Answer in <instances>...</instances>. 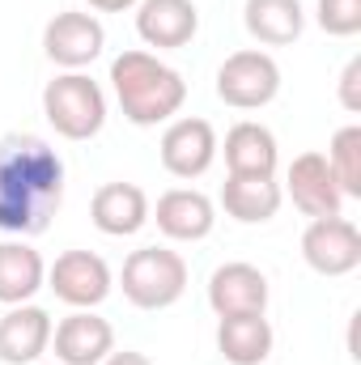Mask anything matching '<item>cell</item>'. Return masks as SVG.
Returning a JSON list of instances; mask_svg holds the SVG:
<instances>
[{
  "label": "cell",
  "instance_id": "18",
  "mask_svg": "<svg viewBox=\"0 0 361 365\" xmlns=\"http://www.w3.org/2000/svg\"><path fill=\"white\" fill-rule=\"evenodd\" d=\"M243 26L264 47H289L306 30V9H302V0H247Z\"/></svg>",
  "mask_w": 361,
  "mask_h": 365
},
{
  "label": "cell",
  "instance_id": "9",
  "mask_svg": "<svg viewBox=\"0 0 361 365\" xmlns=\"http://www.w3.org/2000/svg\"><path fill=\"white\" fill-rule=\"evenodd\" d=\"M217 149H221L217 145V132L200 115L171 119V128L162 132V145H158L162 166L175 179H200V175H208V166L217 162Z\"/></svg>",
  "mask_w": 361,
  "mask_h": 365
},
{
  "label": "cell",
  "instance_id": "8",
  "mask_svg": "<svg viewBox=\"0 0 361 365\" xmlns=\"http://www.w3.org/2000/svg\"><path fill=\"white\" fill-rule=\"evenodd\" d=\"M106 47V30L93 13H56L47 26H43V51L56 68L64 73H81L86 64H93Z\"/></svg>",
  "mask_w": 361,
  "mask_h": 365
},
{
  "label": "cell",
  "instance_id": "17",
  "mask_svg": "<svg viewBox=\"0 0 361 365\" xmlns=\"http://www.w3.org/2000/svg\"><path fill=\"white\" fill-rule=\"evenodd\" d=\"M225 170L230 175H251V179H276V166H280V149H276V136H272L264 123L255 119H243L225 132Z\"/></svg>",
  "mask_w": 361,
  "mask_h": 365
},
{
  "label": "cell",
  "instance_id": "10",
  "mask_svg": "<svg viewBox=\"0 0 361 365\" xmlns=\"http://www.w3.org/2000/svg\"><path fill=\"white\" fill-rule=\"evenodd\" d=\"M280 191L310 221L315 217H340V208H345V195H340L336 175H332V166H327L323 153H298L289 162V170H285V187Z\"/></svg>",
  "mask_w": 361,
  "mask_h": 365
},
{
  "label": "cell",
  "instance_id": "6",
  "mask_svg": "<svg viewBox=\"0 0 361 365\" xmlns=\"http://www.w3.org/2000/svg\"><path fill=\"white\" fill-rule=\"evenodd\" d=\"M302 259L319 276H349L361 268V234L349 217H315L302 234Z\"/></svg>",
  "mask_w": 361,
  "mask_h": 365
},
{
  "label": "cell",
  "instance_id": "25",
  "mask_svg": "<svg viewBox=\"0 0 361 365\" xmlns=\"http://www.w3.org/2000/svg\"><path fill=\"white\" fill-rule=\"evenodd\" d=\"M93 13H123V9H136L141 0H86Z\"/></svg>",
  "mask_w": 361,
  "mask_h": 365
},
{
  "label": "cell",
  "instance_id": "7",
  "mask_svg": "<svg viewBox=\"0 0 361 365\" xmlns=\"http://www.w3.org/2000/svg\"><path fill=\"white\" fill-rule=\"evenodd\" d=\"M47 289L73 310H93V306H102L111 297L115 276L106 268V259L93 255V251H64L47 268Z\"/></svg>",
  "mask_w": 361,
  "mask_h": 365
},
{
  "label": "cell",
  "instance_id": "1",
  "mask_svg": "<svg viewBox=\"0 0 361 365\" xmlns=\"http://www.w3.org/2000/svg\"><path fill=\"white\" fill-rule=\"evenodd\" d=\"M64 204V162L60 153L30 136L13 132L0 140V230L34 238L51 225Z\"/></svg>",
  "mask_w": 361,
  "mask_h": 365
},
{
  "label": "cell",
  "instance_id": "16",
  "mask_svg": "<svg viewBox=\"0 0 361 365\" xmlns=\"http://www.w3.org/2000/svg\"><path fill=\"white\" fill-rule=\"evenodd\" d=\"M51 349V314L43 306H9L0 314V361L4 365H30Z\"/></svg>",
  "mask_w": 361,
  "mask_h": 365
},
{
  "label": "cell",
  "instance_id": "5",
  "mask_svg": "<svg viewBox=\"0 0 361 365\" xmlns=\"http://www.w3.org/2000/svg\"><path fill=\"white\" fill-rule=\"evenodd\" d=\"M276 93H280V64L260 47L234 51L217 68V98L234 110H260Z\"/></svg>",
  "mask_w": 361,
  "mask_h": 365
},
{
  "label": "cell",
  "instance_id": "4",
  "mask_svg": "<svg viewBox=\"0 0 361 365\" xmlns=\"http://www.w3.org/2000/svg\"><path fill=\"white\" fill-rule=\"evenodd\" d=\"M119 289L136 310H166L187 293V259L171 247H141L123 259Z\"/></svg>",
  "mask_w": 361,
  "mask_h": 365
},
{
  "label": "cell",
  "instance_id": "2",
  "mask_svg": "<svg viewBox=\"0 0 361 365\" xmlns=\"http://www.w3.org/2000/svg\"><path fill=\"white\" fill-rule=\"evenodd\" d=\"M111 90L128 123L158 128L171 123L187 102V81L179 68L158 60L153 51H123L111 60Z\"/></svg>",
  "mask_w": 361,
  "mask_h": 365
},
{
  "label": "cell",
  "instance_id": "14",
  "mask_svg": "<svg viewBox=\"0 0 361 365\" xmlns=\"http://www.w3.org/2000/svg\"><path fill=\"white\" fill-rule=\"evenodd\" d=\"M149 217L158 221V230L171 242H200L217 225V204L204 191H195V187H175V191H166L158 200V208Z\"/></svg>",
  "mask_w": 361,
  "mask_h": 365
},
{
  "label": "cell",
  "instance_id": "11",
  "mask_svg": "<svg viewBox=\"0 0 361 365\" xmlns=\"http://www.w3.org/2000/svg\"><path fill=\"white\" fill-rule=\"evenodd\" d=\"M51 344L60 365H102L115 353V327L93 310H73L51 327Z\"/></svg>",
  "mask_w": 361,
  "mask_h": 365
},
{
  "label": "cell",
  "instance_id": "21",
  "mask_svg": "<svg viewBox=\"0 0 361 365\" xmlns=\"http://www.w3.org/2000/svg\"><path fill=\"white\" fill-rule=\"evenodd\" d=\"M272 323L264 314H234L217 323V349L230 365H264L272 357Z\"/></svg>",
  "mask_w": 361,
  "mask_h": 365
},
{
  "label": "cell",
  "instance_id": "24",
  "mask_svg": "<svg viewBox=\"0 0 361 365\" xmlns=\"http://www.w3.org/2000/svg\"><path fill=\"white\" fill-rule=\"evenodd\" d=\"M340 106H345L349 115L361 110V56H353V60L345 64V73H340Z\"/></svg>",
  "mask_w": 361,
  "mask_h": 365
},
{
  "label": "cell",
  "instance_id": "3",
  "mask_svg": "<svg viewBox=\"0 0 361 365\" xmlns=\"http://www.w3.org/2000/svg\"><path fill=\"white\" fill-rule=\"evenodd\" d=\"M43 115L64 140H93L106 123V93L90 73H60L43 90Z\"/></svg>",
  "mask_w": 361,
  "mask_h": 365
},
{
  "label": "cell",
  "instance_id": "12",
  "mask_svg": "<svg viewBox=\"0 0 361 365\" xmlns=\"http://www.w3.org/2000/svg\"><path fill=\"white\" fill-rule=\"evenodd\" d=\"M208 306L217 319L264 314L268 310V276L255 264H221L208 276Z\"/></svg>",
  "mask_w": 361,
  "mask_h": 365
},
{
  "label": "cell",
  "instance_id": "23",
  "mask_svg": "<svg viewBox=\"0 0 361 365\" xmlns=\"http://www.w3.org/2000/svg\"><path fill=\"white\" fill-rule=\"evenodd\" d=\"M315 21L332 38H353L361 30V0H319L315 4Z\"/></svg>",
  "mask_w": 361,
  "mask_h": 365
},
{
  "label": "cell",
  "instance_id": "13",
  "mask_svg": "<svg viewBox=\"0 0 361 365\" xmlns=\"http://www.w3.org/2000/svg\"><path fill=\"white\" fill-rule=\"evenodd\" d=\"M200 30V9L191 0H141L136 4V34L145 47L179 51Z\"/></svg>",
  "mask_w": 361,
  "mask_h": 365
},
{
  "label": "cell",
  "instance_id": "20",
  "mask_svg": "<svg viewBox=\"0 0 361 365\" xmlns=\"http://www.w3.org/2000/svg\"><path fill=\"white\" fill-rule=\"evenodd\" d=\"M285 191L276 179H251V175H230L221 187V208L225 217L243 221V225H264L280 212Z\"/></svg>",
  "mask_w": 361,
  "mask_h": 365
},
{
  "label": "cell",
  "instance_id": "19",
  "mask_svg": "<svg viewBox=\"0 0 361 365\" xmlns=\"http://www.w3.org/2000/svg\"><path fill=\"white\" fill-rule=\"evenodd\" d=\"M43 284H47V264L30 242L21 238L0 242V306H21Z\"/></svg>",
  "mask_w": 361,
  "mask_h": 365
},
{
  "label": "cell",
  "instance_id": "26",
  "mask_svg": "<svg viewBox=\"0 0 361 365\" xmlns=\"http://www.w3.org/2000/svg\"><path fill=\"white\" fill-rule=\"evenodd\" d=\"M102 365H153V361H149L145 353H132V349H123V353H111Z\"/></svg>",
  "mask_w": 361,
  "mask_h": 365
},
{
  "label": "cell",
  "instance_id": "22",
  "mask_svg": "<svg viewBox=\"0 0 361 365\" xmlns=\"http://www.w3.org/2000/svg\"><path fill=\"white\" fill-rule=\"evenodd\" d=\"M323 158H327V166H332V175H336L340 195H345V200H361V128L357 123L340 128V132L332 136V145H327Z\"/></svg>",
  "mask_w": 361,
  "mask_h": 365
},
{
  "label": "cell",
  "instance_id": "15",
  "mask_svg": "<svg viewBox=\"0 0 361 365\" xmlns=\"http://www.w3.org/2000/svg\"><path fill=\"white\" fill-rule=\"evenodd\" d=\"M90 221L106 238H132L149 225V195L136 182H102L90 200Z\"/></svg>",
  "mask_w": 361,
  "mask_h": 365
}]
</instances>
